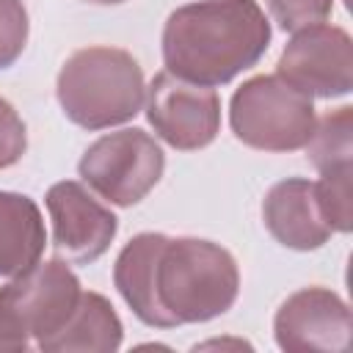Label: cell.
<instances>
[{
    "instance_id": "22",
    "label": "cell",
    "mask_w": 353,
    "mask_h": 353,
    "mask_svg": "<svg viewBox=\"0 0 353 353\" xmlns=\"http://www.w3.org/2000/svg\"><path fill=\"white\" fill-rule=\"evenodd\" d=\"M85 3H94V6H119V3H127V0H85Z\"/></svg>"
},
{
    "instance_id": "7",
    "label": "cell",
    "mask_w": 353,
    "mask_h": 353,
    "mask_svg": "<svg viewBox=\"0 0 353 353\" xmlns=\"http://www.w3.org/2000/svg\"><path fill=\"white\" fill-rule=\"evenodd\" d=\"M143 110L157 138L179 152L204 149L221 132V97L215 88L188 83L165 69L146 85Z\"/></svg>"
},
{
    "instance_id": "8",
    "label": "cell",
    "mask_w": 353,
    "mask_h": 353,
    "mask_svg": "<svg viewBox=\"0 0 353 353\" xmlns=\"http://www.w3.org/2000/svg\"><path fill=\"white\" fill-rule=\"evenodd\" d=\"M44 204L52 221V245L58 256L74 265H88L110 248L119 232V218L94 199L83 182H55L47 190Z\"/></svg>"
},
{
    "instance_id": "21",
    "label": "cell",
    "mask_w": 353,
    "mask_h": 353,
    "mask_svg": "<svg viewBox=\"0 0 353 353\" xmlns=\"http://www.w3.org/2000/svg\"><path fill=\"white\" fill-rule=\"evenodd\" d=\"M207 347H251V345L243 342V339H210V342L196 345L193 350H207Z\"/></svg>"
},
{
    "instance_id": "20",
    "label": "cell",
    "mask_w": 353,
    "mask_h": 353,
    "mask_svg": "<svg viewBox=\"0 0 353 353\" xmlns=\"http://www.w3.org/2000/svg\"><path fill=\"white\" fill-rule=\"evenodd\" d=\"M30 347V334L14 309L11 298L0 287V353H22Z\"/></svg>"
},
{
    "instance_id": "17",
    "label": "cell",
    "mask_w": 353,
    "mask_h": 353,
    "mask_svg": "<svg viewBox=\"0 0 353 353\" xmlns=\"http://www.w3.org/2000/svg\"><path fill=\"white\" fill-rule=\"evenodd\" d=\"M28 33H30V22L25 3L0 0V69L17 63V58L25 52Z\"/></svg>"
},
{
    "instance_id": "2",
    "label": "cell",
    "mask_w": 353,
    "mask_h": 353,
    "mask_svg": "<svg viewBox=\"0 0 353 353\" xmlns=\"http://www.w3.org/2000/svg\"><path fill=\"white\" fill-rule=\"evenodd\" d=\"M240 295L237 259L201 237H168L154 262V301L163 328L226 314Z\"/></svg>"
},
{
    "instance_id": "12",
    "label": "cell",
    "mask_w": 353,
    "mask_h": 353,
    "mask_svg": "<svg viewBox=\"0 0 353 353\" xmlns=\"http://www.w3.org/2000/svg\"><path fill=\"white\" fill-rule=\"evenodd\" d=\"M47 229L39 204L25 193L0 190V279H14L41 262Z\"/></svg>"
},
{
    "instance_id": "18",
    "label": "cell",
    "mask_w": 353,
    "mask_h": 353,
    "mask_svg": "<svg viewBox=\"0 0 353 353\" xmlns=\"http://www.w3.org/2000/svg\"><path fill=\"white\" fill-rule=\"evenodd\" d=\"M265 3L273 22L290 33L325 22L334 8V0H265Z\"/></svg>"
},
{
    "instance_id": "14",
    "label": "cell",
    "mask_w": 353,
    "mask_h": 353,
    "mask_svg": "<svg viewBox=\"0 0 353 353\" xmlns=\"http://www.w3.org/2000/svg\"><path fill=\"white\" fill-rule=\"evenodd\" d=\"M121 339H124V325L113 303L99 292L83 290L69 323L41 350L44 353H72V350L113 353L121 347Z\"/></svg>"
},
{
    "instance_id": "11",
    "label": "cell",
    "mask_w": 353,
    "mask_h": 353,
    "mask_svg": "<svg viewBox=\"0 0 353 353\" xmlns=\"http://www.w3.org/2000/svg\"><path fill=\"white\" fill-rule=\"evenodd\" d=\"M262 221L273 240L292 251H317L334 234L317 204L314 182L303 176L281 179L265 193Z\"/></svg>"
},
{
    "instance_id": "4",
    "label": "cell",
    "mask_w": 353,
    "mask_h": 353,
    "mask_svg": "<svg viewBox=\"0 0 353 353\" xmlns=\"http://www.w3.org/2000/svg\"><path fill=\"white\" fill-rule=\"evenodd\" d=\"M229 124L234 138L251 149L298 152L309 143L317 113L312 97L279 74H256L232 94Z\"/></svg>"
},
{
    "instance_id": "1",
    "label": "cell",
    "mask_w": 353,
    "mask_h": 353,
    "mask_svg": "<svg viewBox=\"0 0 353 353\" xmlns=\"http://www.w3.org/2000/svg\"><path fill=\"white\" fill-rule=\"evenodd\" d=\"M270 19L256 0H196L163 25L165 72L196 85H226L270 47Z\"/></svg>"
},
{
    "instance_id": "9",
    "label": "cell",
    "mask_w": 353,
    "mask_h": 353,
    "mask_svg": "<svg viewBox=\"0 0 353 353\" xmlns=\"http://www.w3.org/2000/svg\"><path fill=\"white\" fill-rule=\"evenodd\" d=\"M350 309L342 295L328 287H303L292 292L273 317V336L281 350H347Z\"/></svg>"
},
{
    "instance_id": "13",
    "label": "cell",
    "mask_w": 353,
    "mask_h": 353,
    "mask_svg": "<svg viewBox=\"0 0 353 353\" xmlns=\"http://www.w3.org/2000/svg\"><path fill=\"white\" fill-rule=\"evenodd\" d=\"M165 234L160 232H141L135 234L116 256L113 265V284L132 314L152 328H163L160 309L154 301V262L160 254Z\"/></svg>"
},
{
    "instance_id": "10",
    "label": "cell",
    "mask_w": 353,
    "mask_h": 353,
    "mask_svg": "<svg viewBox=\"0 0 353 353\" xmlns=\"http://www.w3.org/2000/svg\"><path fill=\"white\" fill-rule=\"evenodd\" d=\"M3 290L39 350L69 323L83 295L80 279L63 259L39 262L22 276H14Z\"/></svg>"
},
{
    "instance_id": "5",
    "label": "cell",
    "mask_w": 353,
    "mask_h": 353,
    "mask_svg": "<svg viewBox=\"0 0 353 353\" xmlns=\"http://www.w3.org/2000/svg\"><path fill=\"white\" fill-rule=\"evenodd\" d=\"M163 171L165 154L160 143L138 127H124L97 138L77 163V174L88 190L116 207L143 201L160 182Z\"/></svg>"
},
{
    "instance_id": "6",
    "label": "cell",
    "mask_w": 353,
    "mask_h": 353,
    "mask_svg": "<svg viewBox=\"0 0 353 353\" xmlns=\"http://www.w3.org/2000/svg\"><path fill=\"white\" fill-rule=\"evenodd\" d=\"M276 74L306 97L336 99L353 88V41L339 25L317 22L292 33L284 44Z\"/></svg>"
},
{
    "instance_id": "3",
    "label": "cell",
    "mask_w": 353,
    "mask_h": 353,
    "mask_svg": "<svg viewBox=\"0 0 353 353\" xmlns=\"http://www.w3.org/2000/svg\"><path fill=\"white\" fill-rule=\"evenodd\" d=\"M55 97L72 124L94 132L135 119L146 99V80L127 50L94 44L63 61Z\"/></svg>"
},
{
    "instance_id": "19",
    "label": "cell",
    "mask_w": 353,
    "mask_h": 353,
    "mask_svg": "<svg viewBox=\"0 0 353 353\" xmlns=\"http://www.w3.org/2000/svg\"><path fill=\"white\" fill-rule=\"evenodd\" d=\"M28 149V130L8 99L0 97V171L22 160Z\"/></svg>"
},
{
    "instance_id": "16",
    "label": "cell",
    "mask_w": 353,
    "mask_h": 353,
    "mask_svg": "<svg viewBox=\"0 0 353 353\" xmlns=\"http://www.w3.org/2000/svg\"><path fill=\"white\" fill-rule=\"evenodd\" d=\"M353 165H339L331 171H323L314 182L317 204L323 210L325 223L331 232L347 234L353 229Z\"/></svg>"
},
{
    "instance_id": "15",
    "label": "cell",
    "mask_w": 353,
    "mask_h": 353,
    "mask_svg": "<svg viewBox=\"0 0 353 353\" xmlns=\"http://www.w3.org/2000/svg\"><path fill=\"white\" fill-rule=\"evenodd\" d=\"M309 163L323 174L353 160V108L342 105L323 119H317L309 143L303 146Z\"/></svg>"
}]
</instances>
